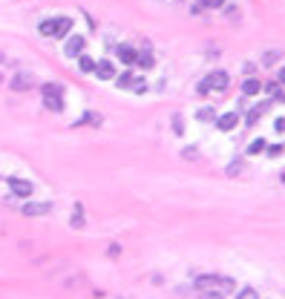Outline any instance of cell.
I'll return each instance as SVG.
<instances>
[{"label":"cell","mask_w":285,"mask_h":299,"mask_svg":"<svg viewBox=\"0 0 285 299\" xmlns=\"http://www.w3.org/2000/svg\"><path fill=\"white\" fill-rule=\"evenodd\" d=\"M196 288H199V291H205V288L230 291V288H233V282H230V279H222V276H199V279H196Z\"/></svg>","instance_id":"obj_1"},{"label":"cell","mask_w":285,"mask_h":299,"mask_svg":"<svg viewBox=\"0 0 285 299\" xmlns=\"http://www.w3.org/2000/svg\"><path fill=\"white\" fill-rule=\"evenodd\" d=\"M15 92H26L35 87V75H29V72H18V75H12V84H9Z\"/></svg>","instance_id":"obj_2"},{"label":"cell","mask_w":285,"mask_h":299,"mask_svg":"<svg viewBox=\"0 0 285 299\" xmlns=\"http://www.w3.org/2000/svg\"><path fill=\"white\" fill-rule=\"evenodd\" d=\"M205 81H208V87H210V90H225L230 78H228V72H225V69H216V72H210Z\"/></svg>","instance_id":"obj_3"},{"label":"cell","mask_w":285,"mask_h":299,"mask_svg":"<svg viewBox=\"0 0 285 299\" xmlns=\"http://www.w3.org/2000/svg\"><path fill=\"white\" fill-rule=\"evenodd\" d=\"M9 187H12V193L20 196V199H29L32 196V184L23 181V179H9Z\"/></svg>","instance_id":"obj_4"},{"label":"cell","mask_w":285,"mask_h":299,"mask_svg":"<svg viewBox=\"0 0 285 299\" xmlns=\"http://www.w3.org/2000/svg\"><path fill=\"white\" fill-rule=\"evenodd\" d=\"M84 37H66V46H63V52L69 55V58H78L81 52H84Z\"/></svg>","instance_id":"obj_5"},{"label":"cell","mask_w":285,"mask_h":299,"mask_svg":"<svg viewBox=\"0 0 285 299\" xmlns=\"http://www.w3.org/2000/svg\"><path fill=\"white\" fill-rule=\"evenodd\" d=\"M95 75H98L101 81H110V78H115V66H113L110 60H98V63H95Z\"/></svg>","instance_id":"obj_6"},{"label":"cell","mask_w":285,"mask_h":299,"mask_svg":"<svg viewBox=\"0 0 285 299\" xmlns=\"http://www.w3.org/2000/svg\"><path fill=\"white\" fill-rule=\"evenodd\" d=\"M236 124H239V115H236V112H225V115H219V118H216V127H219L222 132L233 130Z\"/></svg>","instance_id":"obj_7"},{"label":"cell","mask_w":285,"mask_h":299,"mask_svg":"<svg viewBox=\"0 0 285 299\" xmlns=\"http://www.w3.org/2000/svg\"><path fill=\"white\" fill-rule=\"evenodd\" d=\"M49 205H46V202H29V205H23V213H26V216H46V213H49Z\"/></svg>","instance_id":"obj_8"},{"label":"cell","mask_w":285,"mask_h":299,"mask_svg":"<svg viewBox=\"0 0 285 299\" xmlns=\"http://www.w3.org/2000/svg\"><path fill=\"white\" fill-rule=\"evenodd\" d=\"M43 107H46L49 112H61L63 110V98L61 95H43Z\"/></svg>","instance_id":"obj_9"},{"label":"cell","mask_w":285,"mask_h":299,"mask_svg":"<svg viewBox=\"0 0 285 299\" xmlns=\"http://www.w3.org/2000/svg\"><path fill=\"white\" fill-rule=\"evenodd\" d=\"M69 32H72V20H69V18H58L52 37H69Z\"/></svg>","instance_id":"obj_10"},{"label":"cell","mask_w":285,"mask_h":299,"mask_svg":"<svg viewBox=\"0 0 285 299\" xmlns=\"http://www.w3.org/2000/svg\"><path fill=\"white\" fill-rule=\"evenodd\" d=\"M115 55H118V60H121L124 66H133V63H135V49H130V46H118Z\"/></svg>","instance_id":"obj_11"},{"label":"cell","mask_w":285,"mask_h":299,"mask_svg":"<svg viewBox=\"0 0 285 299\" xmlns=\"http://www.w3.org/2000/svg\"><path fill=\"white\" fill-rule=\"evenodd\" d=\"M78 69H81V72H95V60L81 52V55H78Z\"/></svg>","instance_id":"obj_12"},{"label":"cell","mask_w":285,"mask_h":299,"mask_svg":"<svg viewBox=\"0 0 285 299\" xmlns=\"http://www.w3.org/2000/svg\"><path fill=\"white\" fill-rule=\"evenodd\" d=\"M259 90H262V84H259L256 78H248V81L242 84V92H245V95H256Z\"/></svg>","instance_id":"obj_13"},{"label":"cell","mask_w":285,"mask_h":299,"mask_svg":"<svg viewBox=\"0 0 285 299\" xmlns=\"http://www.w3.org/2000/svg\"><path fill=\"white\" fill-rule=\"evenodd\" d=\"M199 299H225V291H219V288H205V291L199 294Z\"/></svg>","instance_id":"obj_14"},{"label":"cell","mask_w":285,"mask_h":299,"mask_svg":"<svg viewBox=\"0 0 285 299\" xmlns=\"http://www.w3.org/2000/svg\"><path fill=\"white\" fill-rule=\"evenodd\" d=\"M135 63H138V66H144V69H150V66H153V52L147 49V52H141V55H135Z\"/></svg>","instance_id":"obj_15"},{"label":"cell","mask_w":285,"mask_h":299,"mask_svg":"<svg viewBox=\"0 0 285 299\" xmlns=\"http://www.w3.org/2000/svg\"><path fill=\"white\" fill-rule=\"evenodd\" d=\"M277 60H280V49H271V52L262 55V63H265V66H271V63H277Z\"/></svg>","instance_id":"obj_16"},{"label":"cell","mask_w":285,"mask_h":299,"mask_svg":"<svg viewBox=\"0 0 285 299\" xmlns=\"http://www.w3.org/2000/svg\"><path fill=\"white\" fill-rule=\"evenodd\" d=\"M55 23H58V20H43L38 29H40V35H55Z\"/></svg>","instance_id":"obj_17"},{"label":"cell","mask_w":285,"mask_h":299,"mask_svg":"<svg viewBox=\"0 0 285 299\" xmlns=\"http://www.w3.org/2000/svg\"><path fill=\"white\" fill-rule=\"evenodd\" d=\"M133 81H135V78H133L130 72H124V75H118V87H121V90H130V87H133Z\"/></svg>","instance_id":"obj_18"},{"label":"cell","mask_w":285,"mask_h":299,"mask_svg":"<svg viewBox=\"0 0 285 299\" xmlns=\"http://www.w3.org/2000/svg\"><path fill=\"white\" fill-rule=\"evenodd\" d=\"M265 107H268V104H259L256 110H251V112H248V124H256V118H259V115L265 112Z\"/></svg>","instance_id":"obj_19"},{"label":"cell","mask_w":285,"mask_h":299,"mask_svg":"<svg viewBox=\"0 0 285 299\" xmlns=\"http://www.w3.org/2000/svg\"><path fill=\"white\" fill-rule=\"evenodd\" d=\"M72 227H84V213H81V207H75V213H72V222H69Z\"/></svg>","instance_id":"obj_20"},{"label":"cell","mask_w":285,"mask_h":299,"mask_svg":"<svg viewBox=\"0 0 285 299\" xmlns=\"http://www.w3.org/2000/svg\"><path fill=\"white\" fill-rule=\"evenodd\" d=\"M265 147H268V144H265V138H256L251 147H248V152H251V155H256V152H262Z\"/></svg>","instance_id":"obj_21"},{"label":"cell","mask_w":285,"mask_h":299,"mask_svg":"<svg viewBox=\"0 0 285 299\" xmlns=\"http://www.w3.org/2000/svg\"><path fill=\"white\" fill-rule=\"evenodd\" d=\"M61 87L58 84H43V95H61Z\"/></svg>","instance_id":"obj_22"},{"label":"cell","mask_w":285,"mask_h":299,"mask_svg":"<svg viewBox=\"0 0 285 299\" xmlns=\"http://www.w3.org/2000/svg\"><path fill=\"white\" fill-rule=\"evenodd\" d=\"M182 155H185L188 161H193V158H199V150H196V147H185V150H182Z\"/></svg>","instance_id":"obj_23"},{"label":"cell","mask_w":285,"mask_h":299,"mask_svg":"<svg viewBox=\"0 0 285 299\" xmlns=\"http://www.w3.org/2000/svg\"><path fill=\"white\" fill-rule=\"evenodd\" d=\"M173 132H176V135H182V132H185V127H182V115H173Z\"/></svg>","instance_id":"obj_24"},{"label":"cell","mask_w":285,"mask_h":299,"mask_svg":"<svg viewBox=\"0 0 285 299\" xmlns=\"http://www.w3.org/2000/svg\"><path fill=\"white\" fill-rule=\"evenodd\" d=\"M130 90H135L138 95H144V92H147V81H133V87H130Z\"/></svg>","instance_id":"obj_25"},{"label":"cell","mask_w":285,"mask_h":299,"mask_svg":"<svg viewBox=\"0 0 285 299\" xmlns=\"http://www.w3.org/2000/svg\"><path fill=\"white\" fill-rule=\"evenodd\" d=\"M202 6L205 9H219V6H225V0H202Z\"/></svg>","instance_id":"obj_26"},{"label":"cell","mask_w":285,"mask_h":299,"mask_svg":"<svg viewBox=\"0 0 285 299\" xmlns=\"http://www.w3.org/2000/svg\"><path fill=\"white\" fill-rule=\"evenodd\" d=\"M239 299H256V291H251V288H245V291L239 294Z\"/></svg>","instance_id":"obj_27"},{"label":"cell","mask_w":285,"mask_h":299,"mask_svg":"<svg viewBox=\"0 0 285 299\" xmlns=\"http://www.w3.org/2000/svg\"><path fill=\"white\" fill-rule=\"evenodd\" d=\"M213 118V110H202V112H199V121H210Z\"/></svg>","instance_id":"obj_28"},{"label":"cell","mask_w":285,"mask_h":299,"mask_svg":"<svg viewBox=\"0 0 285 299\" xmlns=\"http://www.w3.org/2000/svg\"><path fill=\"white\" fill-rule=\"evenodd\" d=\"M268 155H283V147H280V144H274V147H268Z\"/></svg>","instance_id":"obj_29"},{"label":"cell","mask_w":285,"mask_h":299,"mask_svg":"<svg viewBox=\"0 0 285 299\" xmlns=\"http://www.w3.org/2000/svg\"><path fill=\"white\" fill-rule=\"evenodd\" d=\"M210 90V87H208V81H202V84H199V87H196V92H199V95H205V92Z\"/></svg>","instance_id":"obj_30"},{"label":"cell","mask_w":285,"mask_h":299,"mask_svg":"<svg viewBox=\"0 0 285 299\" xmlns=\"http://www.w3.org/2000/svg\"><path fill=\"white\" fill-rule=\"evenodd\" d=\"M277 84H280V81H277ZM277 84H265V92H271V95H277V92H280V90H277Z\"/></svg>","instance_id":"obj_31"},{"label":"cell","mask_w":285,"mask_h":299,"mask_svg":"<svg viewBox=\"0 0 285 299\" xmlns=\"http://www.w3.org/2000/svg\"><path fill=\"white\" fill-rule=\"evenodd\" d=\"M277 132H285V118H277Z\"/></svg>","instance_id":"obj_32"},{"label":"cell","mask_w":285,"mask_h":299,"mask_svg":"<svg viewBox=\"0 0 285 299\" xmlns=\"http://www.w3.org/2000/svg\"><path fill=\"white\" fill-rule=\"evenodd\" d=\"M280 84H285V66L280 69Z\"/></svg>","instance_id":"obj_33"}]
</instances>
